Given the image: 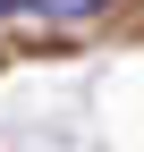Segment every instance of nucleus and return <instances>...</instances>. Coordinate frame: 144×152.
I'll use <instances>...</instances> for the list:
<instances>
[{"label": "nucleus", "instance_id": "1", "mask_svg": "<svg viewBox=\"0 0 144 152\" xmlns=\"http://www.w3.org/2000/svg\"><path fill=\"white\" fill-rule=\"evenodd\" d=\"M110 0H34V17H51V26H85V17H102Z\"/></svg>", "mask_w": 144, "mask_h": 152}, {"label": "nucleus", "instance_id": "2", "mask_svg": "<svg viewBox=\"0 0 144 152\" xmlns=\"http://www.w3.org/2000/svg\"><path fill=\"white\" fill-rule=\"evenodd\" d=\"M26 9H34V0H0V17H26Z\"/></svg>", "mask_w": 144, "mask_h": 152}]
</instances>
